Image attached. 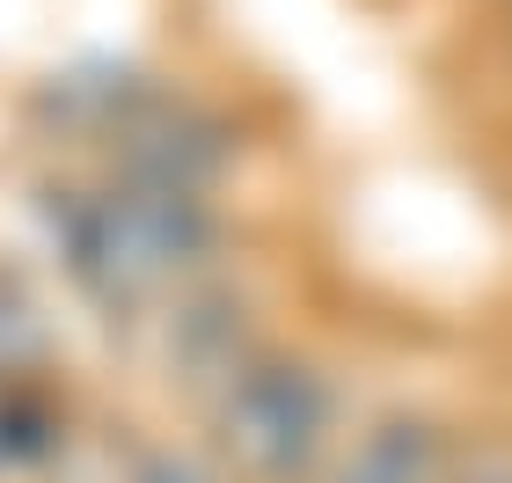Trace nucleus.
<instances>
[{"mask_svg": "<svg viewBox=\"0 0 512 483\" xmlns=\"http://www.w3.org/2000/svg\"><path fill=\"white\" fill-rule=\"evenodd\" d=\"M242 425V454L264 476H300L315 462L322 447V425H330V396H322L315 374H300V366H278V374H264L242 396L235 410Z\"/></svg>", "mask_w": 512, "mask_h": 483, "instance_id": "obj_1", "label": "nucleus"}, {"mask_svg": "<svg viewBox=\"0 0 512 483\" xmlns=\"http://www.w3.org/2000/svg\"><path fill=\"white\" fill-rule=\"evenodd\" d=\"M439 432L425 418H388L352 447V462L337 469V483H439Z\"/></svg>", "mask_w": 512, "mask_h": 483, "instance_id": "obj_2", "label": "nucleus"}, {"mask_svg": "<svg viewBox=\"0 0 512 483\" xmlns=\"http://www.w3.org/2000/svg\"><path fill=\"white\" fill-rule=\"evenodd\" d=\"M454 483H512V454H483V462H469Z\"/></svg>", "mask_w": 512, "mask_h": 483, "instance_id": "obj_3", "label": "nucleus"}]
</instances>
